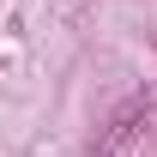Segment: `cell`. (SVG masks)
<instances>
[{
  "label": "cell",
  "instance_id": "obj_1",
  "mask_svg": "<svg viewBox=\"0 0 157 157\" xmlns=\"http://www.w3.org/2000/svg\"><path fill=\"white\" fill-rule=\"evenodd\" d=\"M151 115H157V97L151 91H133V97H121L109 115H103L97 139H91V157H139L145 133H151Z\"/></svg>",
  "mask_w": 157,
  "mask_h": 157
}]
</instances>
